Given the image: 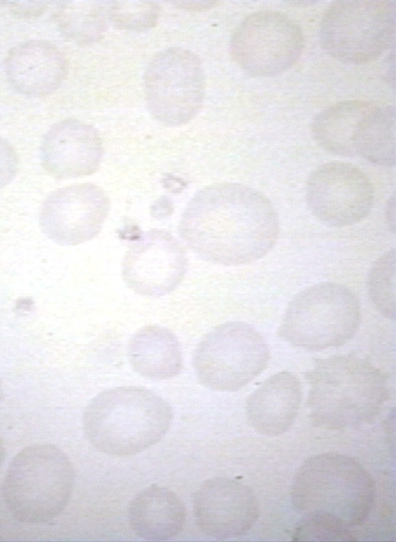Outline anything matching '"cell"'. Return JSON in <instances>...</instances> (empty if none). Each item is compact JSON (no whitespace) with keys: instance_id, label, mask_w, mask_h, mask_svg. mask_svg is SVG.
I'll use <instances>...</instances> for the list:
<instances>
[{"instance_id":"cell-1","label":"cell","mask_w":396,"mask_h":542,"mask_svg":"<svg viewBox=\"0 0 396 542\" xmlns=\"http://www.w3.org/2000/svg\"><path fill=\"white\" fill-rule=\"evenodd\" d=\"M179 234L200 258L227 266L265 256L279 235V218L271 201L241 183H218L198 191L187 204Z\"/></svg>"},{"instance_id":"cell-2","label":"cell","mask_w":396,"mask_h":542,"mask_svg":"<svg viewBox=\"0 0 396 542\" xmlns=\"http://www.w3.org/2000/svg\"><path fill=\"white\" fill-rule=\"evenodd\" d=\"M307 406L312 423L325 430H343L371 422L389 398L384 374L354 354L317 361L307 372Z\"/></svg>"},{"instance_id":"cell-3","label":"cell","mask_w":396,"mask_h":542,"mask_svg":"<svg viewBox=\"0 0 396 542\" xmlns=\"http://www.w3.org/2000/svg\"><path fill=\"white\" fill-rule=\"evenodd\" d=\"M172 419V408L154 392L121 386L105 390L90 401L83 415V431L98 451L130 456L159 442Z\"/></svg>"},{"instance_id":"cell-4","label":"cell","mask_w":396,"mask_h":542,"mask_svg":"<svg viewBox=\"0 0 396 542\" xmlns=\"http://www.w3.org/2000/svg\"><path fill=\"white\" fill-rule=\"evenodd\" d=\"M374 497L369 472L354 458L336 452L306 459L291 486L292 503L298 511L328 518L347 528L366 520Z\"/></svg>"},{"instance_id":"cell-5","label":"cell","mask_w":396,"mask_h":542,"mask_svg":"<svg viewBox=\"0 0 396 542\" xmlns=\"http://www.w3.org/2000/svg\"><path fill=\"white\" fill-rule=\"evenodd\" d=\"M75 473L68 456L52 444H35L21 450L9 467L4 495L20 521L43 524L66 508Z\"/></svg>"},{"instance_id":"cell-6","label":"cell","mask_w":396,"mask_h":542,"mask_svg":"<svg viewBox=\"0 0 396 542\" xmlns=\"http://www.w3.org/2000/svg\"><path fill=\"white\" fill-rule=\"evenodd\" d=\"M360 321V302L349 288L320 282L303 289L290 301L278 335L293 346L323 350L346 344Z\"/></svg>"},{"instance_id":"cell-7","label":"cell","mask_w":396,"mask_h":542,"mask_svg":"<svg viewBox=\"0 0 396 542\" xmlns=\"http://www.w3.org/2000/svg\"><path fill=\"white\" fill-rule=\"evenodd\" d=\"M395 30V1L338 0L323 14L319 39L325 52L336 60L364 64L393 45Z\"/></svg>"},{"instance_id":"cell-8","label":"cell","mask_w":396,"mask_h":542,"mask_svg":"<svg viewBox=\"0 0 396 542\" xmlns=\"http://www.w3.org/2000/svg\"><path fill=\"white\" fill-rule=\"evenodd\" d=\"M269 358L268 344L260 332L246 322L230 321L202 338L194 351L193 367L206 388L232 392L257 377Z\"/></svg>"},{"instance_id":"cell-9","label":"cell","mask_w":396,"mask_h":542,"mask_svg":"<svg viewBox=\"0 0 396 542\" xmlns=\"http://www.w3.org/2000/svg\"><path fill=\"white\" fill-rule=\"evenodd\" d=\"M304 44L303 31L292 18L279 11L262 10L238 24L229 51L234 62L250 76L270 78L292 68Z\"/></svg>"},{"instance_id":"cell-10","label":"cell","mask_w":396,"mask_h":542,"mask_svg":"<svg viewBox=\"0 0 396 542\" xmlns=\"http://www.w3.org/2000/svg\"><path fill=\"white\" fill-rule=\"evenodd\" d=\"M144 91L148 109L158 122L170 127L188 123L199 112L205 94L200 58L183 47L156 53L144 74Z\"/></svg>"},{"instance_id":"cell-11","label":"cell","mask_w":396,"mask_h":542,"mask_svg":"<svg viewBox=\"0 0 396 542\" xmlns=\"http://www.w3.org/2000/svg\"><path fill=\"white\" fill-rule=\"evenodd\" d=\"M374 186L356 165L332 161L322 164L309 176L306 201L321 222L345 227L362 221L374 204Z\"/></svg>"},{"instance_id":"cell-12","label":"cell","mask_w":396,"mask_h":542,"mask_svg":"<svg viewBox=\"0 0 396 542\" xmlns=\"http://www.w3.org/2000/svg\"><path fill=\"white\" fill-rule=\"evenodd\" d=\"M110 210V200L95 184H75L56 189L43 201L39 225L46 237L63 246L93 239Z\"/></svg>"},{"instance_id":"cell-13","label":"cell","mask_w":396,"mask_h":542,"mask_svg":"<svg viewBox=\"0 0 396 542\" xmlns=\"http://www.w3.org/2000/svg\"><path fill=\"white\" fill-rule=\"evenodd\" d=\"M187 270L181 243L168 231L144 232L129 247L122 263V277L135 293L159 297L173 291Z\"/></svg>"},{"instance_id":"cell-14","label":"cell","mask_w":396,"mask_h":542,"mask_svg":"<svg viewBox=\"0 0 396 542\" xmlns=\"http://www.w3.org/2000/svg\"><path fill=\"white\" fill-rule=\"evenodd\" d=\"M193 512L205 535L225 540L242 536L253 527L259 505L249 486L229 478H213L194 493Z\"/></svg>"},{"instance_id":"cell-15","label":"cell","mask_w":396,"mask_h":542,"mask_svg":"<svg viewBox=\"0 0 396 542\" xmlns=\"http://www.w3.org/2000/svg\"><path fill=\"white\" fill-rule=\"evenodd\" d=\"M103 151L102 138L92 125L65 119L54 124L44 135L40 160L49 175L70 179L96 172Z\"/></svg>"},{"instance_id":"cell-16","label":"cell","mask_w":396,"mask_h":542,"mask_svg":"<svg viewBox=\"0 0 396 542\" xmlns=\"http://www.w3.org/2000/svg\"><path fill=\"white\" fill-rule=\"evenodd\" d=\"M11 86L27 97H44L56 91L68 74V60L53 43L28 40L14 46L5 59Z\"/></svg>"},{"instance_id":"cell-17","label":"cell","mask_w":396,"mask_h":542,"mask_svg":"<svg viewBox=\"0 0 396 542\" xmlns=\"http://www.w3.org/2000/svg\"><path fill=\"white\" fill-rule=\"evenodd\" d=\"M301 400L302 387L298 376L289 371L278 372L248 397L247 420L258 433L279 436L294 423Z\"/></svg>"},{"instance_id":"cell-18","label":"cell","mask_w":396,"mask_h":542,"mask_svg":"<svg viewBox=\"0 0 396 542\" xmlns=\"http://www.w3.org/2000/svg\"><path fill=\"white\" fill-rule=\"evenodd\" d=\"M128 520L133 532L147 541H166L183 529L186 510L181 499L170 489L151 485L130 502Z\"/></svg>"},{"instance_id":"cell-19","label":"cell","mask_w":396,"mask_h":542,"mask_svg":"<svg viewBox=\"0 0 396 542\" xmlns=\"http://www.w3.org/2000/svg\"><path fill=\"white\" fill-rule=\"evenodd\" d=\"M127 354L135 372L151 380L172 378L183 366L178 339L170 330L157 325L136 332L129 341Z\"/></svg>"},{"instance_id":"cell-20","label":"cell","mask_w":396,"mask_h":542,"mask_svg":"<svg viewBox=\"0 0 396 542\" xmlns=\"http://www.w3.org/2000/svg\"><path fill=\"white\" fill-rule=\"evenodd\" d=\"M373 104L371 101L346 100L329 106L313 119V139L331 154L355 157L354 142L358 126Z\"/></svg>"},{"instance_id":"cell-21","label":"cell","mask_w":396,"mask_h":542,"mask_svg":"<svg viewBox=\"0 0 396 542\" xmlns=\"http://www.w3.org/2000/svg\"><path fill=\"white\" fill-rule=\"evenodd\" d=\"M395 107L374 103L362 118L354 142L355 156L380 166L396 160Z\"/></svg>"},{"instance_id":"cell-22","label":"cell","mask_w":396,"mask_h":542,"mask_svg":"<svg viewBox=\"0 0 396 542\" xmlns=\"http://www.w3.org/2000/svg\"><path fill=\"white\" fill-rule=\"evenodd\" d=\"M53 19L67 40L79 45L91 44L99 41L107 30V1H61Z\"/></svg>"},{"instance_id":"cell-23","label":"cell","mask_w":396,"mask_h":542,"mask_svg":"<svg viewBox=\"0 0 396 542\" xmlns=\"http://www.w3.org/2000/svg\"><path fill=\"white\" fill-rule=\"evenodd\" d=\"M395 249L384 253L373 264L368 277V292L375 308L390 320L395 319Z\"/></svg>"},{"instance_id":"cell-24","label":"cell","mask_w":396,"mask_h":542,"mask_svg":"<svg viewBox=\"0 0 396 542\" xmlns=\"http://www.w3.org/2000/svg\"><path fill=\"white\" fill-rule=\"evenodd\" d=\"M160 8L154 1H107V14L112 24L124 30L143 31L156 25Z\"/></svg>"},{"instance_id":"cell-25","label":"cell","mask_w":396,"mask_h":542,"mask_svg":"<svg viewBox=\"0 0 396 542\" xmlns=\"http://www.w3.org/2000/svg\"><path fill=\"white\" fill-rule=\"evenodd\" d=\"M295 541H354L350 528L328 518L305 515L293 533Z\"/></svg>"},{"instance_id":"cell-26","label":"cell","mask_w":396,"mask_h":542,"mask_svg":"<svg viewBox=\"0 0 396 542\" xmlns=\"http://www.w3.org/2000/svg\"><path fill=\"white\" fill-rule=\"evenodd\" d=\"M19 159L13 145L0 136V189L9 184L18 172Z\"/></svg>"},{"instance_id":"cell-27","label":"cell","mask_w":396,"mask_h":542,"mask_svg":"<svg viewBox=\"0 0 396 542\" xmlns=\"http://www.w3.org/2000/svg\"><path fill=\"white\" fill-rule=\"evenodd\" d=\"M8 9L12 14L21 18H29L40 15L47 2L45 1H5Z\"/></svg>"}]
</instances>
